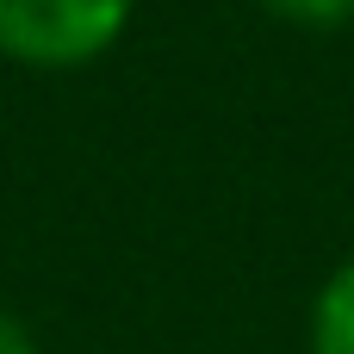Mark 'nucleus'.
Listing matches in <instances>:
<instances>
[{
    "label": "nucleus",
    "mask_w": 354,
    "mask_h": 354,
    "mask_svg": "<svg viewBox=\"0 0 354 354\" xmlns=\"http://www.w3.org/2000/svg\"><path fill=\"white\" fill-rule=\"evenodd\" d=\"M0 354H44V342H37V330L12 311V305H0Z\"/></svg>",
    "instance_id": "4"
},
{
    "label": "nucleus",
    "mask_w": 354,
    "mask_h": 354,
    "mask_svg": "<svg viewBox=\"0 0 354 354\" xmlns=\"http://www.w3.org/2000/svg\"><path fill=\"white\" fill-rule=\"evenodd\" d=\"M261 12H274L292 31H342V25H354V0H261Z\"/></svg>",
    "instance_id": "3"
},
{
    "label": "nucleus",
    "mask_w": 354,
    "mask_h": 354,
    "mask_svg": "<svg viewBox=\"0 0 354 354\" xmlns=\"http://www.w3.org/2000/svg\"><path fill=\"white\" fill-rule=\"evenodd\" d=\"M137 0H0V56L31 75H75L118 50Z\"/></svg>",
    "instance_id": "1"
},
{
    "label": "nucleus",
    "mask_w": 354,
    "mask_h": 354,
    "mask_svg": "<svg viewBox=\"0 0 354 354\" xmlns=\"http://www.w3.org/2000/svg\"><path fill=\"white\" fill-rule=\"evenodd\" d=\"M305 354H354V255L324 274L305 317Z\"/></svg>",
    "instance_id": "2"
}]
</instances>
